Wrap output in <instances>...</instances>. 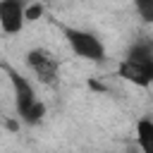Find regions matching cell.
I'll use <instances>...</instances> for the list:
<instances>
[{"label": "cell", "instance_id": "cell-1", "mask_svg": "<svg viewBox=\"0 0 153 153\" xmlns=\"http://www.w3.org/2000/svg\"><path fill=\"white\" fill-rule=\"evenodd\" d=\"M0 67L5 69V74H7V79H10L12 96H14V112H17V117H19L24 124H29V127L38 124V122L45 117V103L36 96L33 84H31L22 72H17L14 67H10L7 62H2Z\"/></svg>", "mask_w": 153, "mask_h": 153}, {"label": "cell", "instance_id": "cell-9", "mask_svg": "<svg viewBox=\"0 0 153 153\" xmlns=\"http://www.w3.org/2000/svg\"><path fill=\"white\" fill-rule=\"evenodd\" d=\"M88 88H93V91H105V86H103L100 81H93V79L88 81Z\"/></svg>", "mask_w": 153, "mask_h": 153}, {"label": "cell", "instance_id": "cell-8", "mask_svg": "<svg viewBox=\"0 0 153 153\" xmlns=\"http://www.w3.org/2000/svg\"><path fill=\"white\" fill-rule=\"evenodd\" d=\"M134 7L143 22H153V0H134Z\"/></svg>", "mask_w": 153, "mask_h": 153}, {"label": "cell", "instance_id": "cell-3", "mask_svg": "<svg viewBox=\"0 0 153 153\" xmlns=\"http://www.w3.org/2000/svg\"><path fill=\"white\" fill-rule=\"evenodd\" d=\"M57 29L62 31L69 50L86 60V62H96V65H103L105 57H108V50L103 45V41L93 33V31H86V29H76V26H67V24H57Z\"/></svg>", "mask_w": 153, "mask_h": 153}, {"label": "cell", "instance_id": "cell-7", "mask_svg": "<svg viewBox=\"0 0 153 153\" xmlns=\"http://www.w3.org/2000/svg\"><path fill=\"white\" fill-rule=\"evenodd\" d=\"M41 17H43V5H41L38 0H33V2L26 0V5H24V22L31 24V22H36V19H41Z\"/></svg>", "mask_w": 153, "mask_h": 153}, {"label": "cell", "instance_id": "cell-5", "mask_svg": "<svg viewBox=\"0 0 153 153\" xmlns=\"http://www.w3.org/2000/svg\"><path fill=\"white\" fill-rule=\"evenodd\" d=\"M24 5L26 0H0V29L7 36H14L26 26Z\"/></svg>", "mask_w": 153, "mask_h": 153}, {"label": "cell", "instance_id": "cell-4", "mask_svg": "<svg viewBox=\"0 0 153 153\" xmlns=\"http://www.w3.org/2000/svg\"><path fill=\"white\" fill-rule=\"evenodd\" d=\"M26 67L31 69V74L45 84V86H55L60 79V60L48 50V48H31L26 55Z\"/></svg>", "mask_w": 153, "mask_h": 153}, {"label": "cell", "instance_id": "cell-2", "mask_svg": "<svg viewBox=\"0 0 153 153\" xmlns=\"http://www.w3.org/2000/svg\"><path fill=\"white\" fill-rule=\"evenodd\" d=\"M117 76L148 88L153 81V45L151 41H136L117 65Z\"/></svg>", "mask_w": 153, "mask_h": 153}, {"label": "cell", "instance_id": "cell-6", "mask_svg": "<svg viewBox=\"0 0 153 153\" xmlns=\"http://www.w3.org/2000/svg\"><path fill=\"white\" fill-rule=\"evenodd\" d=\"M136 141L141 146L143 153H153V120L151 117H141L136 124Z\"/></svg>", "mask_w": 153, "mask_h": 153}]
</instances>
